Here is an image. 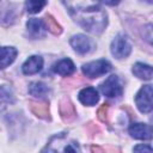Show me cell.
<instances>
[{
  "mask_svg": "<svg viewBox=\"0 0 153 153\" xmlns=\"http://www.w3.org/2000/svg\"><path fill=\"white\" fill-rule=\"evenodd\" d=\"M71 16L86 31L99 35L108 24L106 13L90 0H65Z\"/></svg>",
  "mask_w": 153,
  "mask_h": 153,
  "instance_id": "6da1fadb",
  "label": "cell"
},
{
  "mask_svg": "<svg viewBox=\"0 0 153 153\" xmlns=\"http://www.w3.org/2000/svg\"><path fill=\"white\" fill-rule=\"evenodd\" d=\"M135 103L141 112H151L153 110V85L142 86L136 93Z\"/></svg>",
  "mask_w": 153,
  "mask_h": 153,
  "instance_id": "7a4b0ae2",
  "label": "cell"
},
{
  "mask_svg": "<svg viewBox=\"0 0 153 153\" xmlns=\"http://www.w3.org/2000/svg\"><path fill=\"white\" fill-rule=\"evenodd\" d=\"M110 69H111V65L106 60L92 61V62L85 63L81 67L82 73L88 78H98V76L104 75L105 73H108Z\"/></svg>",
  "mask_w": 153,
  "mask_h": 153,
  "instance_id": "3957f363",
  "label": "cell"
},
{
  "mask_svg": "<svg viewBox=\"0 0 153 153\" xmlns=\"http://www.w3.org/2000/svg\"><path fill=\"white\" fill-rule=\"evenodd\" d=\"M110 49H111V54L116 59H124V57L129 56V54L131 51V44L129 43V41L126 36L118 35L111 42Z\"/></svg>",
  "mask_w": 153,
  "mask_h": 153,
  "instance_id": "277c9868",
  "label": "cell"
},
{
  "mask_svg": "<svg viewBox=\"0 0 153 153\" xmlns=\"http://www.w3.org/2000/svg\"><path fill=\"white\" fill-rule=\"evenodd\" d=\"M100 91L104 96L109 97V98H116L120 97L123 92L121 81L118 79L117 75H110L108 79H105L104 82H102L100 85Z\"/></svg>",
  "mask_w": 153,
  "mask_h": 153,
  "instance_id": "5b68a950",
  "label": "cell"
},
{
  "mask_svg": "<svg viewBox=\"0 0 153 153\" xmlns=\"http://www.w3.org/2000/svg\"><path fill=\"white\" fill-rule=\"evenodd\" d=\"M72 48L79 54H87L93 49V42L85 35H75L71 38Z\"/></svg>",
  "mask_w": 153,
  "mask_h": 153,
  "instance_id": "8992f818",
  "label": "cell"
},
{
  "mask_svg": "<svg viewBox=\"0 0 153 153\" xmlns=\"http://www.w3.org/2000/svg\"><path fill=\"white\" fill-rule=\"evenodd\" d=\"M129 134L137 140H149L153 137V127L146 123H133L129 127Z\"/></svg>",
  "mask_w": 153,
  "mask_h": 153,
  "instance_id": "52a82bcc",
  "label": "cell"
},
{
  "mask_svg": "<svg viewBox=\"0 0 153 153\" xmlns=\"http://www.w3.org/2000/svg\"><path fill=\"white\" fill-rule=\"evenodd\" d=\"M27 27V33L30 35L31 38H43L47 33V25L44 20L37 19V18H31L26 23Z\"/></svg>",
  "mask_w": 153,
  "mask_h": 153,
  "instance_id": "ba28073f",
  "label": "cell"
},
{
  "mask_svg": "<svg viewBox=\"0 0 153 153\" xmlns=\"http://www.w3.org/2000/svg\"><path fill=\"white\" fill-rule=\"evenodd\" d=\"M43 67V59L41 56L33 55L30 56L24 63H23V73L26 75H31V74H36L38 73Z\"/></svg>",
  "mask_w": 153,
  "mask_h": 153,
  "instance_id": "9c48e42d",
  "label": "cell"
},
{
  "mask_svg": "<svg viewBox=\"0 0 153 153\" xmlns=\"http://www.w3.org/2000/svg\"><path fill=\"white\" fill-rule=\"evenodd\" d=\"M79 100L84 104V105H88V106H92V105H96L97 102L99 100V96H98V92L94 87H85L82 88L80 92H79Z\"/></svg>",
  "mask_w": 153,
  "mask_h": 153,
  "instance_id": "30bf717a",
  "label": "cell"
},
{
  "mask_svg": "<svg viewBox=\"0 0 153 153\" xmlns=\"http://www.w3.org/2000/svg\"><path fill=\"white\" fill-rule=\"evenodd\" d=\"M133 74L140 79H143V80H148L152 78L153 75V67L149 66V65H146V63H142V62H136L134 66H133Z\"/></svg>",
  "mask_w": 153,
  "mask_h": 153,
  "instance_id": "8fae6325",
  "label": "cell"
},
{
  "mask_svg": "<svg viewBox=\"0 0 153 153\" xmlns=\"http://www.w3.org/2000/svg\"><path fill=\"white\" fill-rule=\"evenodd\" d=\"M75 71L74 63L71 59H62L54 66V72L60 75H71Z\"/></svg>",
  "mask_w": 153,
  "mask_h": 153,
  "instance_id": "7c38bea8",
  "label": "cell"
},
{
  "mask_svg": "<svg viewBox=\"0 0 153 153\" xmlns=\"http://www.w3.org/2000/svg\"><path fill=\"white\" fill-rule=\"evenodd\" d=\"M49 88L47 85H44L43 82H31L29 86V93L33 97H37L39 99L45 98L49 94Z\"/></svg>",
  "mask_w": 153,
  "mask_h": 153,
  "instance_id": "4fadbf2b",
  "label": "cell"
},
{
  "mask_svg": "<svg viewBox=\"0 0 153 153\" xmlns=\"http://www.w3.org/2000/svg\"><path fill=\"white\" fill-rule=\"evenodd\" d=\"M17 56V50L13 47H2L1 48V68L10 66Z\"/></svg>",
  "mask_w": 153,
  "mask_h": 153,
  "instance_id": "5bb4252c",
  "label": "cell"
},
{
  "mask_svg": "<svg viewBox=\"0 0 153 153\" xmlns=\"http://www.w3.org/2000/svg\"><path fill=\"white\" fill-rule=\"evenodd\" d=\"M47 4V0H26L25 2V8L27 11V13L35 14L38 13Z\"/></svg>",
  "mask_w": 153,
  "mask_h": 153,
  "instance_id": "9a60e30c",
  "label": "cell"
},
{
  "mask_svg": "<svg viewBox=\"0 0 153 153\" xmlns=\"http://www.w3.org/2000/svg\"><path fill=\"white\" fill-rule=\"evenodd\" d=\"M44 23H45V25H47V29H49V31H51L53 33H55V35L61 33V31H62L61 26L59 25V23H57V22H56V20H55L50 14L45 16Z\"/></svg>",
  "mask_w": 153,
  "mask_h": 153,
  "instance_id": "2e32d148",
  "label": "cell"
},
{
  "mask_svg": "<svg viewBox=\"0 0 153 153\" xmlns=\"http://www.w3.org/2000/svg\"><path fill=\"white\" fill-rule=\"evenodd\" d=\"M61 115L63 117L65 121H69L74 117L75 112H74V108L71 103L66 102V103H62L61 104Z\"/></svg>",
  "mask_w": 153,
  "mask_h": 153,
  "instance_id": "e0dca14e",
  "label": "cell"
},
{
  "mask_svg": "<svg viewBox=\"0 0 153 153\" xmlns=\"http://www.w3.org/2000/svg\"><path fill=\"white\" fill-rule=\"evenodd\" d=\"M32 111L39 116V117H44V115H48V106H47V103H32V106H31Z\"/></svg>",
  "mask_w": 153,
  "mask_h": 153,
  "instance_id": "ac0fdd59",
  "label": "cell"
},
{
  "mask_svg": "<svg viewBox=\"0 0 153 153\" xmlns=\"http://www.w3.org/2000/svg\"><path fill=\"white\" fill-rule=\"evenodd\" d=\"M54 140H56L57 142H60V143H65V142H62V140H63V135H60V136H55V137H53ZM69 151H72V152H79L80 151V148H79V146L75 143V142H71V143H68V145H66L65 147H63V152H69Z\"/></svg>",
  "mask_w": 153,
  "mask_h": 153,
  "instance_id": "d6986e66",
  "label": "cell"
},
{
  "mask_svg": "<svg viewBox=\"0 0 153 153\" xmlns=\"http://www.w3.org/2000/svg\"><path fill=\"white\" fill-rule=\"evenodd\" d=\"M142 33H143L145 39H146L148 43L153 44V24H147V25L143 27Z\"/></svg>",
  "mask_w": 153,
  "mask_h": 153,
  "instance_id": "ffe728a7",
  "label": "cell"
},
{
  "mask_svg": "<svg viewBox=\"0 0 153 153\" xmlns=\"http://www.w3.org/2000/svg\"><path fill=\"white\" fill-rule=\"evenodd\" d=\"M106 115H108V104H103L102 108L98 110V117L103 122H105L106 121Z\"/></svg>",
  "mask_w": 153,
  "mask_h": 153,
  "instance_id": "44dd1931",
  "label": "cell"
},
{
  "mask_svg": "<svg viewBox=\"0 0 153 153\" xmlns=\"http://www.w3.org/2000/svg\"><path fill=\"white\" fill-rule=\"evenodd\" d=\"M100 1L102 4H105V5H109V6H115L120 2V0H98Z\"/></svg>",
  "mask_w": 153,
  "mask_h": 153,
  "instance_id": "7402d4cb",
  "label": "cell"
},
{
  "mask_svg": "<svg viewBox=\"0 0 153 153\" xmlns=\"http://www.w3.org/2000/svg\"><path fill=\"white\" fill-rule=\"evenodd\" d=\"M134 151H153V148L149 146H136L134 147Z\"/></svg>",
  "mask_w": 153,
  "mask_h": 153,
  "instance_id": "603a6c76",
  "label": "cell"
}]
</instances>
